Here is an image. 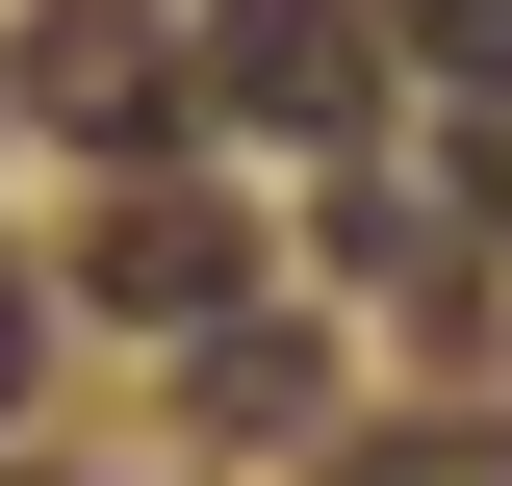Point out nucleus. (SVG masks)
Segmentation results:
<instances>
[{
	"label": "nucleus",
	"mask_w": 512,
	"mask_h": 486,
	"mask_svg": "<svg viewBox=\"0 0 512 486\" xmlns=\"http://www.w3.org/2000/svg\"><path fill=\"white\" fill-rule=\"evenodd\" d=\"M0 103H26V128H77V154H180V103H205V52L154 26V0H52V26L0 52Z\"/></svg>",
	"instance_id": "obj_1"
},
{
	"label": "nucleus",
	"mask_w": 512,
	"mask_h": 486,
	"mask_svg": "<svg viewBox=\"0 0 512 486\" xmlns=\"http://www.w3.org/2000/svg\"><path fill=\"white\" fill-rule=\"evenodd\" d=\"M359 77H384V0H205V103L231 128H359Z\"/></svg>",
	"instance_id": "obj_2"
},
{
	"label": "nucleus",
	"mask_w": 512,
	"mask_h": 486,
	"mask_svg": "<svg viewBox=\"0 0 512 486\" xmlns=\"http://www.w3.org/2000/svg\"><path fill=\"white\" fill-rule=\"evenodd\" d=\"M231 256H256L231 205H180V180H128L103 231H77V282H103V307H154V333H205V307H231Z\"/></svg>",
	"instance_id": "obj_3"
},
{
	"label": "nucleus",
	"mask_w": 512,
	"mask_h": 486,
	"mask_svg": "<svg viewBox=\"0 0 512 486\" xmlns=\"http://www.w3.org/2000/svg\"><path fill=\"white\" fill-rule=\"evenodd\" d=\"M205 410L231 435H308V333H231V307H205Z\"/></svg>",
	"instance_id": "obj_4"
},
{
	"label": "nucleus",
	"mask_w": 512,
	"mask_h": 486,
	"mask_svg": "<svg viewBox=\"0 0 512 486\" xmlns=\"http://www.w3.org/2000/svg\"><path fill=\"white\" fill-rule=\"evenodd\" d=\"M333 486H512V435H461V410H436V435H359Z\"/></svg>",
	"instance_id": "obj_5"
},
{
	"label": "nucleus",
	"mask_w": 512,
	"mask_h": 486,
	"mask_svg": "<svg viewBox=\"0 0 512 486\" xmlns=\"http://www.w3.org/2000/svg\"><path fill=\"white\" fill-rule=\"evenodd\" d=\"M384 26H410L436 77H487V103H512V0H384Z\"/></svg>",
	"instance_id": "obj_6"
},
{
	"label": "nucleus",
	"mask_w": 512,
	"mask_h": 486,
	"mask_svg": "<svg viewBox=\"0 0 512 486\" xmlns=\"http://www.w3.org/2000/svg\"><path fill=\"white\" fill-rule=\"evenodd\" d=\"M0 410H26V282H0Z\"/></svg>",
	"instance_id": "obj_7"
}]
</instances>
